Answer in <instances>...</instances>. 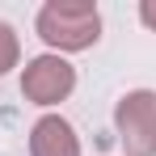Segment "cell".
I'll list each match as a JSON object with an SVG mask.
<instances>
[{
    "instance_id": "cell-1",
    "label": "cell",
    "mask_w": 156,
    "mask_h": 156,
    "mask_svg": "<svg viewBox=\"0 0 156 156\" xmlns=\"http://www.w3.org/2000/svg\"><path fill=\"white\" fill-rule=\"evenodd\" d=\"M38 38L55 51H84L101 38V13L89 0H51L38 13Z\"/></svg>"
},
{
    "instance_id": "cell-2",
    "label": "cell",
    "mask_w": 156,
    "mask_h": 156,
    "mask_svg": "<svg viewBox=\"0 0 156 156\" xmlns=\"http://www.w3.org/2000/svg\"><path fill=\"white\" fill-rule=\"evenodd\" d=\"M114 122L127 156H156V93L148 89L127 93L114 110Z\"/></svg>"
},
{
    "instance_id": "cell-3",
    "label": "cell",
    "mask_w": 156,
    "mask_h": 156,
    "mask_svg": "<svg viewBox=\"0 0 156 156\" xmlns=\"http://www.w3.org/2000/svg\"><path fill=\"white\" fill-rule=\"evenodd\" d=\"M72 89H76V68L68 59H59V55H38L21 72V93L34 105H55V101H63Z\"/></svg>"
},
{
    "instance_id": "cell-4",
    "label": "cell",
    "mask_w": 156,
    "mask_h": 156,
    "mask_svg": "<svg viewBox=\"0 0 156 156\" xmlns=\"http://www.w3.org/2000/svg\"><path fill=\"white\" fill-rule=\"evenodd\" d=\"M30 156H80V139L68 118L47 114L30 131Z\"/></svg>"
},
{
    "instance_id": "cell-5",
    "label": "cell",
    "mask_w": 156,
    "mask_h": 156,
    "mask_svg": "<svg viewBox=\"0 0 156 156\" xmlns=\"http://www.w3.org/2000/svg\"><path fill=\"white\" fill-rule=\"evenodd\" d=\"M17 55H21L17 34H13V26H9V21H0V76H4L9 68H17Z\"/></svg>"
},
{
    "instance_id": "cell-6",
    "label": "cell",
    "mask_w": 156,
    "mask_h": 156,
    "mask_svg": "<svg viewBox=\"0 0 156 156\" xmlns=\"http://www.w3.org/2000/svg\"><path fill=\"white\" fill-rule=\"evenodd\" d=\"M139 17H144L148 30H156V0H144V4H139Z\"/></svg>"
}]
</instances>
